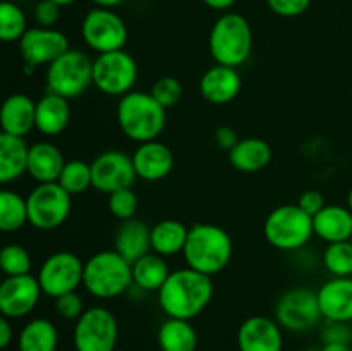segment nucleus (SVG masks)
I'll return each mask as SVG.
<instances>
[{"label":"nucleus","mask_w":352,"mask_h":351,"mask_svg":"<svg viewBox=\"0 0 352 351\" xmlns=\"http://www.w3.org/2000/svg\"><path fill=\"white\" fill-rule=\"evenodd\" d=\"M158 306L165 317L192 320L201 315L213 299V281L195 268L172 270L157 292Z\"/></svg>","instance_id":"f257e3e1"},{"label":"nucleus","mask_w":352,"mask_h":351,"mask_svg":"<svg viewBox=\"0 0 352 351\" xmlns=\"http://www.w3.org/2000/svg\"><path fill=\"white\" fill-rule=\"evenodd\" d=\"M232 255V237L223 227L206 222L189 227V236L182 251V257L189 268L213 277L230 264Z\"/></svg>","instance_id":"f03ea898"},{"label":"nucleus","mask_w":352,"mask_h":351,"mask_svg":"<svg viewBox=\"0 0 352 351\" xmlns=\"http://www.w3.org/2000/svg\"><path fill=\"white\" fill-rule=\"evenodd\" d=\"M116 117L124 136L138 145L158 140L167 126V110L150 92L133 89L119 98Z\"/></svg>","instance_id":"7ed1b4c3"},{"label":"nucleus","mask_w":352,"mask_h":351,"mask_svg":"<svg viewBox=\"0 0 352 351\" xmlns=\"http://www.w3.org/2000/svg\"><path fill=\"white\" fill-rule=\"evenodd\" d=\"M133 286V264L116 250H102L85 262L82 288L96 299H116Z\"/></svg>","instance_id":"20e7f679"},{"label":"nucleus","mask_w":352,"mask_h":351,"mask_svg":"<svg viewBox=\"0 0 352 351\" xmlns=\"http://www.w3.org/2000/svg\"><path fill=\"white\" fill-rule=\"evenodd\" d=\"M208 48L217 64L237 69L250 58L253 50L251 24L243 14H222L210 30Z\"/></svg>","instance_id":"39448f33"},{"label":"nucleus","mask_w":352,"mask_h":351,"mask_svg":"<svg viewBox=\"0 0 352 351\" xmlns=\"http://www.w3.org/2000/svg\"><path fill=\"white\" fill-rule=\"evenodd\" d=\"M265 240L280 251H299L315 236L313 217L298 203H285L267 215L263 224Z\"/></svg>","instance_id":"423d86ee"},{"label":"nucleus","mask_w":352,"mask_h":351,"mask_svg":"<svg viewBox=\"0 0 352 351\" xmlns=\"http://www.w3.org/2000/svg\"><path fill=\"white\" fill-rule=\"evenodd\" d=\"M50 93L72 100L81 96L93 85V58L78 48H71L52 62L45 72Z\"/></svg>","instance_id":"0eeeda50"},{"label":"nucleus","mask_w":352,"mask_h":351,"mask_svg":"<svg viewBox=\"0 0 352 351\" xmlns=\"http://www.w3.org/2000/svg\"><path fill=\"white\" fill-rule=\"evenodd\" d=\"M119 343V322L112 310L95 305L85 310L74 322V351H116Z\"/></svg>","instance_id":"6e6552de"},{"label":"nucleus","mask_w":352,"mask_h":351,"mask_svg":"<svg viewBox=\"0 0 352 351\" xmlns=\"http://www.w3.org/2000/svg\"><path fill=\"white\" fill-rule=\"evenodd\" d=\"M138 74L136 58L126 50L100 54L93 58V86L107 96L122 98L133 92Z\"/></svg>","instance_id":"1a4fd4ad"},{"label":"nucleus","mask_w":352,"mask_h":351,"mask_svg":"<svg viewBox=\"0 0 352 351\" xmlns=\"http://www.w3.org/2000/svg\"><path fill=\"white\" fill-rule=\"evenodd\" d=\"M30 226L38 231H55L69 219L72 196L58 182L36 184L26 196Z\"/></svg>","instance_id":"9d476101"},{"label":"nucleus","mask_w":352,"mask_h":351,"mask_svg":"<svg viewBox=\"0 0 352 351\" xmlns=\"http://www.w3.org/2000/svg\"><path fill=\"white\" fill-rule=\"evenodd\" d=\"M274 319L289 332H309L323 322L318 295L309 288L289 289L277 299Z\"/></svg>","instance_id":"9b49d317"},{"label":"nucleus","mask_w":352,"mask_h":351,"mask_svg":"<svg viewBox=\"0 0 352 351\" xmlns=\"http://www.w3.org/2000/svg\"><path fill=\"white\" fill-rule=\"evenodd\" d=\"M81 36L89 50L100 54L124 50L127 43V26L113 9L93 7L81 23Z\"/></svg>","instance_id":"f8f14e48"},{"label":"nucleus","mask_w":352,"mask_h":351,"mask_svg":"<svg viewBox=\"0 0 352 351\" xmlns=\"http://www.w3.org/2000/svg\"><path fill=\"white\" fill-rule=\"evenodd\" d=\"M85 262L72 251H55L40 265L36 277L45 296L57 299L58 296L78 291L82 286Z\"/></svg>","instance_id":"ddd939ff"},{"label":"nucleus","mask_w":352,"mask_h":351,"mask_svg":"<svg viewBox=\"0 0 352 351\" xmlns=\"http://www.w3.org/2000/svg\"><path fill=\"white\" fill-rule=\"evenodd\" d=\"M21 58L28 71L40 67V65H50L58 57L71 50L69 38L62 31L55 28H40L34 26L26 31L17 43Z\"/></svg>","instance_id":"4468645a"},{"label":"nucleus","mask_w":352,"mask_h":351,"mask_svg":"<svg viewBox=\"0 0 352 351\" xmlns=\"http://www.w3.org/2000/svg\"><path fill=\"white\" fill-rule=\"evenodd\" d=\"M93 188L103 195L117 189L133 188L138 179L133 157L120 150H105L96 155L91 162Z\"/></svg>","instance_id":"2eb2a0df"},{"label":"nucleus","mask_w":352,"mask_h":351,"mask_svg":"<svg viewBox=\"0 0 352 351\" xmlns=\"http://www.w3.org/2000/svg\"><path fill=\"white\" fill-rule=\"evenodd\" d=\"M43 291L33 274L6 277L0 284V313L10 320L26 319L40 303Z\"/></svg>","instance_id":"dca6fc26"},{"label":"nucleus","mask_w":352,"mask_h":351,"mask_svg":"<svg viewBox=\"0 0 352 351\" xmlns=\"http://www.w3.org/2000/svg\"><path fill=\"white\" fill-rule=\"evenodd\" d=\"M239 351H282L284 329L272 317H248L237 329Z\"/></svg>","instance_id":"f3484780"},{"label":"nucleus","mask_w":352,"mask_h":351,"mask_svg":"<svg viewBox=\"0 0 352 351\" xmlns=\"http://www.w3.org/2000/svg\"><path fill=\"white\" fill-rule=\"evenodd\" d=\"M243 88L239 71L229 65H212L199 78V95L212 105H227L234 102Z\"/></svg>","instance_id":"a211bd4d"},{"label":"nucleus","mask_w":352,"mask_h":351,"mask_svg":"<svg viewBox=\"0 0 352 351\" xmlns=\"http://www.w3.org/2000/svg\"><path fill=\"white\" fill-rule=\"evenodd\" d=\"M131 157H133L138 179L148 182L162 181L174 169V153L170 147L162 143L160 140L140 143Z\"/></svg>","instance_id":"6ab92c4d"},{"label":"nucleus","mask_w":352,"mask_h":351,"mask_svg":"<svg viewBox=\"0 0 352 351\" xmlns=\"http://www.w3.org/2000/svg\"><path fill=\"white\" fill-rule=\"evenodd\" d=\"M325 322H352V277H332L316 291Z\"/></svg>","instance_id":"aec40b11"},{"label":"nucleus","mask_w":352,"mask_h":351,"mask_svg":"<svg viewBox=\"0 0 352 351\" xmlns=\"http://www.w3.org/2000/svg\"><path fill=\"white\" fill-rule=\"evenodd\" d=\"M2 133L26 138L36 129V102L26 93H12L3 102L0 110Z\"/></svg>","instance_id":"412c9836"},{"label":"nucleus","mask_w":352,"mask_h":351,"mask_svg":"<svg viewBox=\"0 0 352 351\" xmlns=\"http://www.w3.org/2000/svg\"><path fill=\"white\" fill-rule=\"evenodd\" d=\"M64 153L52 141L41 140L30 145L28 157V176L38 184L43 182H57L65 165Z\"/></svg>","instance_id":"4be33fe9"},{"label":"nucleus","mask_w":352,"mask_h":351,"mask_svg":"<svg viewBox=\"0 0 352 351\" xmlns=\"http://www.w3.org/2000/svg\"><path fill=\"white\" fill-rule=\"evenodd\" d=\"M315 236L327 244L349 241L352 236V212L349 206L330 203L313 217Z\"/></svg>","instance_id":"5701e85b"},{"label":"nucleus","mask_w":352,"mask_h":351,"mask_svg":"<svg viewBox=\"0 0 352 351\" xmlns=\"http://www.w3.org/2000/svg\"><path fill=\"white\" fill-rule=\"evenodd\" d=\"M71 123L69 100L55 93H45L36 100V131L47 138L58 136Z\"/></svg>","instance_id":"b1692460"},{"label":"nucleus","mask_w":352,"mask_h":351,"mask_svg":"<svg viewBox=\"0 0 352 351\" xmlns=\"http://www.w3.org/2000/svg\"><path fill=\"white\" fill-rule=\"evenodd\" d=\"M113 250L134 264L151 251V227L140 219L124 220L116 233Z\"/></svg>","instance_id":"393cba45"},{"label":"nucleus","mask_w":352,"mask_h":351,"mask_svg":"<svg viewBox=\"0 0 352 351\" xmlns=\"http://www.w3.org/2000/svg\"><path fill=\"white\" fill-rule=\"evenodd\" d=\"M28 157L30 145L26 138L0 134V182L10 184L28 174Z\"/></svg>","instance_id":"a878e982"},{"label":"nucleus","mask_w":352,"mask_h":351,"mask_svg":"<svg viewBox=\"0 0 352 351\" xmlns=\"http://www.w3.org/2000/svg\"><path fill=\"white\" fill-rule=\"evenodd\" d=\"M60 334L57 326L47 317L28 320L16 336L17 351H57Z\"/></svg>","instance_id":"bb28decb"},{"label":"nucleus","mask_w":352,"mask_h":351,"mask_svg":"<svg viewBox=\"0 0 352 351\" xmlns=\"http://www.w3.org/2000/svg\"><path fill=\"white\" fill-rule=\"evenodd\" d=\"M274 150L261 138H244L229 151V162L236 171L254 174L270 165Z\"/></svg>","instance_id":"cd10ccee"},{"label":"nucleus","mask_w":352,"mask_h":351,"mask_svg":"<svg viewBox=\"0 0 352 351\" xmlns=\"http://www.w3.org/2000/svg\"><path fill=\"white\" fill-rule=\"evenodd\" d=\"M198 332L191 320L167 317L157 330L160 351H198Z\"/></svg>","instance_id":"c85d7f7f"},{"label":"nucleus","mask_w":352,"mask_h":351,"mask_svg":"<svg viewBox=\"0 0 352 351\" xmlns=\"http://www.w3.org/2000/svg\"><path fill=\"white\" fill-rule=\"evenodd\" d=\"M189 227L177 219H162L151 226V251L162 257H174L184 251Z\"/></svg>","instance_id":"c756f323"},{"label":"nucleus","mask_w":352,"mask_h":351,"mask_svg":"<svg viewBox=\"0 0 352 351\" xmlns=\"http://www.w3.org/2000/svg\"><path fill=\"white\" fill-rule=\"evenodd\" d=\"M170 267L162 255L150 251L133 264V284L144 292H158L170 275Z\"/></svg>","instance_id":"7c9ffc66"},{"label":"nucleus","mask_w":352,"mask_h":351,"mask_svg":"<svg viewBox=\"0 0 352 351\" xmlns=\"http://www.w3.org/2000/svg\"><path fill=\"white\" fill-rule=\"evenodd\" d=\"M30 224L28 200L12 189L0 193V231L6 234L17 233Z\"/></svg>","instance_id":"2f4dec72"},{"label":"nucleus","mask_w":352,"mask_h":351,"mask_svg":"<svg viewBox=\"0 0 352 351\" xmlns=\"http://www.w3.org/2000/svg\"><path fill=\"white\" fill-rule=\"evenodd\" d=\"M28 17L17 3L3 0L0 3V40L6 43H19L26 34Z\"/></svg>","instance_id":"473e14b6"},{"label":"nucleus","mask_w":352,"mask_h":351,"mask_svg":"<svg viewBox=\"0 0 352 351\" xmlns=\"http://www.w3.org/2000/svg\"><path fill=\"white\" fill-rule=\"evenodd\" d=\"M58 184L65 189L71 196L82 195L93 188V174L91 164L81 160V158H72L65 162L64 169L58 178Z\"/></svg>","instance_id":"72a5a7b5"},{"label":"nucleus","mask_w":352,"mask_h":351,"mask_svg":"<svg viewBox=\"0 0 352 351\" xmlns=\"http://www.w3.org/2000/svg\"><path fill=\"white\" fill-rule=\"evenodd\" d=\"M322 264L332 277H352V243H330L323 250Z\"/></svg>","instance_id":"f704fd0d"},{"label":"nucleus","mask_w":352,"mask_h":351,"mask_svg":"<svg viewBox=\"0 0 352 351\" xmlns=\"http://www.w3.org/2000/svg\"><path fill=\"white\" fill-rule=\"evenodd\" d=\"M0 267L6 277H14V275H26L31 274L33 268V258L31 253L17 243H9L0 251Z\"/></svg>","instance_id":"c9c22d12"},{"label":"nucleus","mask_w":352,"mask_h":351,"mask_svg":"<svg viewBox=\"0 0 352 351\" xmlns=\"http://www.w3.org/2000/svg\"><path fill=\"white\" fill-rule=\"evenodd\" d=\"M107 205H109L110 213L120 222L124 220L136 219V213L140 210V198H138L136 191L133 188H124L117 189V191L110 193Z\"/></svg>","instance_id":"e433bc0d"},{"label":"nucleus","mask_w":352,"mask_h":351,"mask_svg":"<svg viewBox=\"0 0 352 351\" xmlns=\"http://www.w3.org/2000/svg\"><path fill=\"white\" fill-rule=\"evenodd\" d=\"M150 93L165 110H168L181 102L184 89H182V83L177 78H174V76H162V78H158L151 85Z\"/></svg>","instance_id":"4c0bfd02"},{"label":"nucleus","mask_w":352,"mask_h":351,"mask_svg":"<svg viewBox=\"0 0 352 351\" xmlns=\"http://www.w3.org/2000/svg\"><path fill=\"white\" fill-rule=\"evenodd\" d=\"M85 299L78 291L67 292L55 299V313L67 322H76L85 313Z\"/></svg>","instance_id":"58836bf2"},{"label":"nucleus","mask_w":352,"mask_h":351,"mask_svg":"<svg viewBox=\"0 0 352 351\" xmlns=\"http://www.w3.org/2000/svg\"><path fill=\"white\" fill-rule=\"evenodd\" d=\"M323 344H351L352 329L347 322H325L320 330Z\"/></svg>","instance_id":"ea45409f"},{"label":"nucleus","mask_w":352,"mask_h":351,"mask_svg":"<svg viewBox=\"0 0 352 351\" xmlns=\"http://www.w3.org/2000/svg\"><path fill=\"white\" fill-rule=\"evenodd\" d=\"M60 17V6L52 0H40L33 9L34 24L40 28H55Z\"/></svg>","instance_id":"a19ab883"},{"label":"nucleus","mask_w":352,"mask_h":351,"mask_svg":"<svg viewBox=\"0 0 352 351\" xmlns=\"http://www.w3.org/2000/svg\"><path fill=\"white\" fill-rule=\"evenodd\" d=\"M268 9L280 17H298L311 6V0H267Z\"/></svg>","instance_id":"79ce46f5"},{"label":"nucleus","mask_w":352,"mask_h":351,"mask_svg":"<svg viewBox=\"0 0 352 351\" xmlns=\"http://www.w3.org/2000/svg\"><path fill=\"white\" fill-rule=\"evenodd\" d=\"M298 205L301 206L306 213L315 217L316 213L327 205V203H325V198H323V195L318 191V189H306V191L298 198Z\"/></svg>","instance_id":"37998d69"},{"label":"nucleus","mask_w":352,"mask_h":351,"mask_svg":"<svg viewBox=\"0 0 352 351\" xmlns=\"http://www.w3.org/2000/svg\"><path fill=\"white\" fill-rule=\"evenodd\" d=\"M213 141H215L217 147L220 150H226L229 153L237 143H239V136H237V131L230 126H219L213 133Z\"/></svg>","instance_id":"c03bdc74"},{"label":"nucleus","mask_w":352,"mask_h":351,"mask_svg":"<svg viewBox=\"0 0 352 351\" xmlns=\"http://www.w3.org/2000/svg\"><path fill=\"white\" fill-rule=\"evenodd\" d=\"M14 320L7 319V317H2L0 319V348L2 350H7L10 346V343L14 341Z\"/></svg>","instance_id":"a18cd8bd"},{"label":"nucleus","mask_w":352,"mask_h":351,"mask_svg":"<svg viewBox=\"0 0 352 351\" xmlns=\"http://www.w3.org/2000/svg\"><path fill=\"white\" fill-rule=\"evenodd\" d=\"M236 2L237 0H203V3L213 10H229Z\"/></svg>","instance_id":"49530a36"},{"label":"nucleus","mask_w":352,"mask_h":351,"mask_svg":"<svg viewBox=\"0 0 352 351\" xmlns=\"http://www.w3.org/2000/svg\"><path fill=\"white\" fill-rule=\"evenodd\" d=\"M95 3V7H103V9H116L120 3H124L126 0H91Z\"/></svg>","instance_id":"de8ad7c7"},{"label":"nucleus","mask_w":352,"mask_h":351,"mask_svg":"<svg viewBox=\"0 0 352 351\" xmlns=\"http://www.w3.org/2000/svg\"><path fill=\"white\" fill-rule=\"evenodd\" d=\"M322 351H352L351 344H323Z\"/></svg>","instance_id":"09e8293b"},{"label":"nucleus","mask_w":352,"mask_h":351,"mask_svg":"<svg viewBox=\"0 0 352 351\" xmlns=\"http://www.w3.org/2000/svg\"><path fill=\"white\" fill-rule=\"evenodd\" d=\"M52 2H55L60 7H67V6H72L74 2H78V0H52Z\"/></svg>","instance_id":"8fccbe9b"},{"label":"nucleus","mask_w":352,"mask_h":351,"mask_svg":"<svg viewBox=\"0 0 352 351\" xmlns=\"http://www.w3.org/2000/svg\"><path fill=\"white\" fill-rule=\"evenodd\" d=\"M347 206H349V210L352 212V188L349 189V193H347Z\"/></svg>","instance_id":"3c124183"},{"label":"nucleus","mask_w":352,"mask_h":351,"mask_svg":"<svg viewBox=\"0 0 352 351\" xmlns=\"http://www.w3.org/2000/svg\"><path fill=\"white\" fill-rule=\"evenodd\" d=\"M306 351H322V348H309V350Z\"/></svg>","instance_id":"603ef678"},{"label":"nucleus","mask_w":352,"mask_h":351,"mask_svg":"<svg viewBox=\"0 0 352 351\" xmlns=\"http://www.w3.org/2000/svg\"><path fill=\"white\" fill-rule=\"evenodd\" d=\"M351 243H352V236H351Z\"/></svg>","instance_id":"864d4df0"}]
</instances>
